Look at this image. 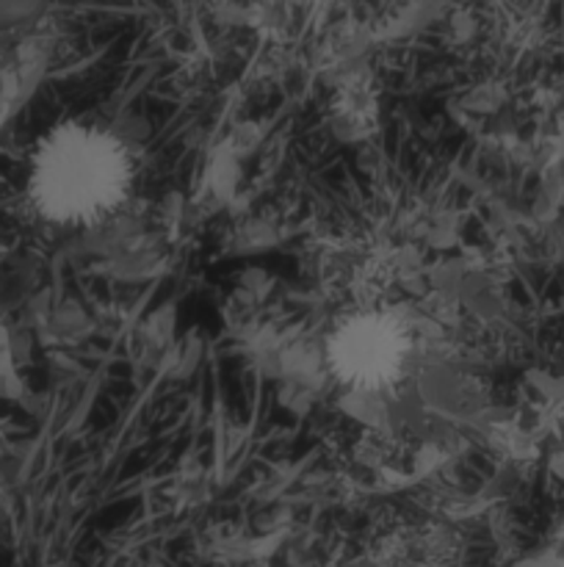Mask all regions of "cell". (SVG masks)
<instances>
[{
	"mask_svg": "<svg viewBox=\"0 0 564 567\" xmlns=\"http://www.w3.org/2000/svg\"><path fill=\"white\" fill-rule=\"evenodd\" d=\"M136 164L116 133L61 122L39 138L28 166V197L50 225L92 227L130 197Z\"/></svg>",
	"mask_w": 564,
	"mask_h": 567,
	"instance_id": "1",
	"label": "cell"
},
{
	"mask_svg": "<svg viewBox=\"0 0 564 567\" xmlns=\"http://www.w3.org/2000/svg\"><path fill=\"white\" fill-rule=\"evenodd\" d=\"M412 338L407 327L379 310L348 316L326 341V363L346 388L385 391L407 369Z\"/></svg>",
	"mask_w": 564,
	"mask_h": 567,
	"instance_id": "2",
	"label": "cell"
}]
</instances>
